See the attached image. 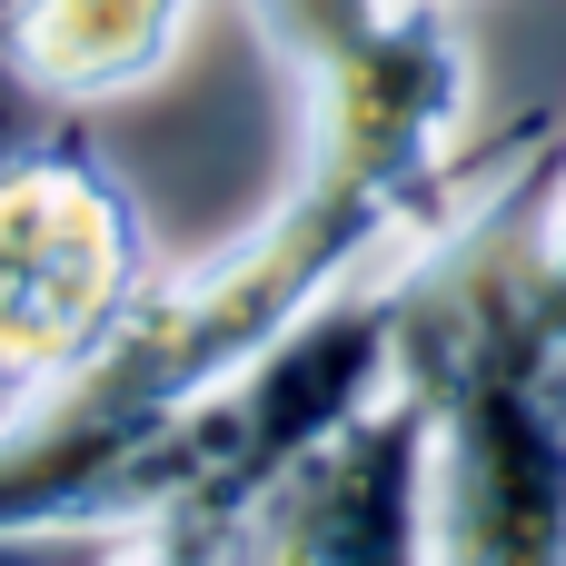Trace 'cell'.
Wrapping results in <instances>:
<instances>
[{
	"label": "cell",
	"instance_id": "cell-1",
	"mask_svg": "<svg viewBox=\"0 0 566 566\" xmlns=\"http://www.w3.org/2000/svg\"><path fill=\"white\" fill-rule=\"evenodd\" d=\"M557 149H566V129L547 109L448 149L418 179L338 159V149H298L289 189L229 249H209V259H189L169 279L149 269V289L119 308V328L80 368H60L50 388L10 398V418H0V527H80L90 478L129 438H149L159 418H179L189 398L239 378L259 348H279L308 308H328L368 269L458 249Z\"/></svg>",
	"mask_w": 566,
	"mask_h": 566
},
{
	"label": "cell",
	"instance_id": "cell-2",
	"mask_svg": "<svg viewBox=\"0 0 566 566\" xmlns=\"http://www.w3.org/2000/svg\"><path fill=\"white\" fill-rule=\"evenodd\" d=\"M547 169L438 249L408 308V378L438 408V566H566V378L537 279Z\"/></svg>",
	"mask_w": 566,
	"mask_h": 566
},
{
	"label": "cell",
	"instance_id": "cell-3",
	"mask_svg": "<svg viewBox=\"0 0 566 566\" xmlns=\"http://www.w3.org/2000/svg\"><path fill=\"white\" fill-rule=\"evenodd\" d=\"M428 259H388L328 308H308L279 348H259L239 378L129 438L90 497L80 527H159V537H229L308 448H328L358 408H378L408 368V308Z\"/></svg>",
	"mask_w": 566,
	"mask_h": 566
},
{
	"label": "cell",
	"instance_id": "cell-4",
	"mask_svg": "<svg viewBox=\"0 0 566 566\" xmlns=\"http://www.w3.org/2000/svg\"><path fill=\"white\" fill-rule=\"evenodd\" d=\"M149 289V219L109 149L60 109V129H30L0 149V388L30 398L60 368H80L119 308Z\"/></svg>",
	"mask_w": 566,
	"mask_h": 566
},
{
	"label": "cell",
	"instance_id": "cell-5",
	"mask_svg": "<svg viewBox=\"0 0 566 566\" xmlns=\"http://www.w3.org/2000/svg\"><path fill=\"white\" fill-rule=\"evenodd\" d=\"M428 468H438V408L398 368L378 408H358L229 527V566H438Z\"/></svg>",
	"mask_w": 566,
	"mask_h": 566
},
{
	"label": "cell",
	"instance_id": "cell-6",
	"mask_svg": "<svg viewBox=\"0 0 566 566\" xmlns=\"http://www.w3.org/2000/svg\"><path fill=\"white\" fill-rule=\"evenodd\" d=\"M209 0H0V70L50 109H109L149 90Z\"/></svg>",
	"mask_w": 566,
	"mask_h": 566
},
{
	"label": "cell",
	"instance_id": "cell-7",
	"mask_svg": "<svg viewBox=\"0 0 566 566\" xmlns=\"http://www.w3.org/2000/svg\"><path fill=\"white\" fill-rule=\"evenodd\" d=\"M159 527H0V566H139Z\"/></svg>",
	"mask_w": 566,
	"mask_h": 566
},
{
	"label": "cell",
	"instance_id": "cell-8",
	"mask_svg": "<svg viewBox=\"0 0 566 566\" xmlns=\"http://www.w3.org/2000/svg\"><path fill=\"white\" fill-rule=\"evenodd\" d=\"M139 566H229V537H159Z\"/></svg>",
	"mask_w": 566,
	"mask_h": 566
}]
</instances>
